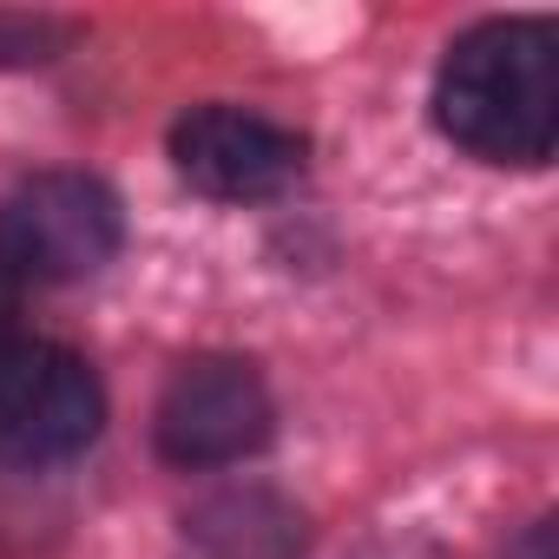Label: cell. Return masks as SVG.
Wrapping results in <instances>:
<instances>
[{
  "label": "cell",
  "mask_w": 559,
  "mask_h": 559,
  "mask_svg": "<svg viewBox=\"0 0 559 559\" xmlns=\"http://www.w3.org/2000/svg\"><path fill=\"white\" fill-rule=\"evenodd\" d=\"M185 552L191 559H297L304 513L270 487H224L185 513Z\"/></svg>",
  "instance_id": "6"
},
{
  "label": "cell",
  "mask_w": 559,
  "mask_h": 559,
  "mask_svg": "<svg viewBox=\"0 0 559 559\" xmlns=\"http://www.w3.org/2000/svg\"><path fill=\"white\" fill-rule=\"evenodd\" d=\"M270 421H276V408H270V389L250 362L198 356L165 382L152 435H158V454L171 467L204 474V467H230V461L257 454L270 441Z\"/></svg>",
  "instance_id": "4"
},
{
  "label": "cell",
  "mask_w": 559,
  "mask_h": 559,
  "mask_svg": "<svg viewBox=\"0 0 559 559\" xmlns=\"http://www.w3.org/2000/svg\"><path fill=\"white\" fill-rule=\"evenodd\" d=\"M60 27L53 21H14V14H0V67H40L60 53Z\"/></svg>",
  "instance_id": "7"
},
{
  "label": "cell",
  "mask_w": 559,
  "mask_h": 559,
  "mask_svg": "<svg viewBox=\"0 0 559 559\" xmlns=\"http://www.w3.org/2000/svg\"><path fill=\"white\" fill-rule=\"evenodd\" d=\"M106 421V389L86 356L60 343L14 336L0 343V454L8 461H67Z\"/></svg>",
  "instance_id": "3"
},
{
  "label": "cell",
  "mask_w": 559,
  "mask_h": 559,
  "mask_svg": "<svg viewBox=\"0 0 559 559\" xmlns=\"http://www.w3.org/2000/svg\"><path fill=\"white\" fill-rule=\"evenodd\" d=\"M435 126L480 165H546L559 139V53L546 21H480L435 73Z\"/></svg>",
  "instance_id": "1"
},
{
  "label": "cell",
  "mask_w": 559,
  "mask_h": 559,
  "mask_svg": "<svg viewBox=\"0 0 559 559\" xmlns=\"http://www.w3.org/2000/svg\"><path fill=\"white\" fill-rule=\"evenodd\" d=\"M0 343H14V284L0 276Z\"/></svg>",
  "instance_id": "9"
},
{
  "label": "cell",
  "mask_w": 559,
  "mask_h": 559,
  "mask_svg": "<svg viewBox=\"0 0 559 559\" xmlns=\"http://www.w3.org/2000/svg\"><path fill=\"white\" fill-rule=\"evenodd\" d=\"M126 217L93 171H34L0 204V276L21 284H80L119 257Z\"/></svg>",
  "instance_id": "2"
},
{
  "label": "cell",
  "mask_w": 559,
  "mask_h": 559,
  "mask_svg": "<svg viewBox=\"0 0 559 559\" xmlns=\"http://www.w3.org/2000/svg\"><path fill=\"white\" fill-rule=\"evenodd\" d=\"M304 158H310V145L290 126L243 112V106H198L171 126L178 178L224 204H257V198L290 191L304 178Z\"/></svg>",
  "instance_id": "5"
},
{
  "label": "cell",
  "mask_w": 559,
  "mask_h": 559,
  "mask_svg": "<svg viewBox=\"0 0 559 559\" xmlns=\"http://www.w3.org/2000/svg\"><path fill=\"white\" fill-rule=\"evenodd\" d=\"M507 559H552V520H533V526H526V539H520Z\"/></svg>",
  "instance_id": "8"
}]
</instances>
